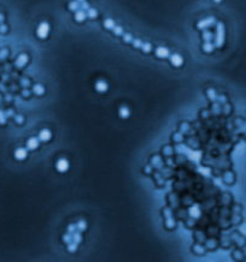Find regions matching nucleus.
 Returning <instances> with one entry per match:
<instances>
[{
	"label": "nucleus",
	"mask_w": 246,
	"mask_h": 262,
	"mask_svg": "<svg viewBox=\"0 0 246 262\" xmlns=\"http://www.w3.org/2000/svg\"><path fill=\"white\" fill-rule=\"evenodd\" d=\"M173 152V149H170V147H165V149H164V153L165 154H170Z\"/></svg>",
	"instance_id": "37998d69"
},
{
	"label": "nucleus",
	"mask_w": 246,
	"mask_h": 262,
	"mask_svg": "<svg viewBox=\"0 0 246 262\" xmlns=\"http://www.w3.org/2000/svg\"><path fill=\"white\" fill-rule=\"evenodd\" d=\"M190 214L193 218H199L200 216V208L198 206H192L190 208Z\"/></svg>",
	"instance_id": "dca6fc26"
},
{
	"label": "nucleus",
	"mask_w": 246,
	"mask_h": 262,
	"mask_svg": "<svg viewBox=\"0 0 246 262\" xmlns=\"http://www.w3.org/2000/svg\"><path fill=\"white\" fill-rule=\"evenodd\" d=\"M215 45L214 43H211V41H208V42H204V45H203V51L205 52V53H212L214 52V49H215Z\"/></svg>",
	"instance_id": "4468645a"
},
{
	"label": "nucleus",
	"mask_w": 246,
	"mask_h": 262,
	"mask_svg": "<svg viewBox=\"0 0 246 262\" xmlns=\"http://www.w3.org/2000/svg\"><path fill=\"white\" fill-rule=\"evenodd\" d=\"M81 240H82L81 231H78V232H76V231H75V232L73 233V242H75V243H77V244H80Z\"/></svg>",
	"instance_id": "a211bd4d"
},
{
	"label": "nucleus",
	"mask_w": 246,
	"mask_h": 262,
	"mask_svg": "<svg viewBox=\"0 0 246 262\" xmlns=\"http://www.w3.org/2000/svg\"><path fill=\"white\" fill-rule=\"evenodd\" d=\"M50 24H48L47 22H41L40 24H39L37 29H36V35L39 39H46L48 36V34H50Z\"/></svg>",
	"instance_id": "f03ea898"
},
{
	"label": "nucleus",
	"mask_w": 246,
	"mask_h": 262,
	"mask_svg": "<svg viewBox=\"0 0 246 262\" xmlns=\"http://www.w3.org/2000/svg\"><path fill=\"white\" fill-rule=\"evenodd\" d=\"M220 112H221V105L220 104H214V106H212V113L219 114Z\"/></svg>",
	"instance_id": "2f4dec72"
},
{
	"label": "nucleus",
	"mask_w": 246,
	"mask_h": 262,
	"mask_svg": "<svg viewBox=\"0 0 246 262\" xmlns=\"http://www.w3.org/2000/svg\"><path fill=\"white\" fill-rule=\"evenodd\" d=\"M224 180L227 183H232L233 180H234V176H233V173H230V172H227L224 174Z\"/></svg>",
	"instance_id": "7c9ffc66"
},
{
	"label": "nucleus",
	"mask_w": 246,
	"mask_h": 262,
	"mask_svg": "<svg viewBox=\"0 0 246 262\" xmlns=\"http://www.w3.org/2000/svg\"><path fill=\"white\" fill-rule=\"evenodd\" d=\"M169 60H170L171 65L175 66V67H180V66L183 64V58H182L180 54H178V53H173V54H170V55H169Z\"/></svg>",
	"instance_id": "20e7f679"
},
{
	"label": "nucleus",
	"mask_w": 246,
	"mask_h": 262,
	"mask_svg": "<svg viewBox=\"0 0 246 262\" xmlns=\"http://www.w3.org/2000/svg\"><path fill=\"white\" fill-rule=\"evenodd\" d=\"M122 37H123V41L124 42H127V43H132L133 42V36L130 35V34H127V33H123L122 34Z\"/></svg>",
	"instance_id": "b1692460"
},
{
	"label": "nucleus",
	"mask_w": 246,
	"mask_h": 262,
	"mask_svg": "<svg viewBox=\"0 0 246 262\" xmlns=\"http://www.w3.org/2000/svg\"><path fill=\"white\" fill-rule=\"evenodd\" d=\"M154 53H156V55L158 57V58H162V59H164V58H168L169 55H170V51L166 47H157L156 48V51H154Z\"/></svg>",
	"instance_id": "0eeeda50"
},
{
	"label": "nucleus",
	"mask_w": 246,
	"mask_h": 262,
	"mask_svg": "<svg viewBox=\"0 0 246 262\" xmlns=\"http://www.w3.org/2000/svg\"><path fill=\"white\" fill-rule=\"evenodd\" d=\"M194 251H195V253L198 254V255H203V254H204V249H203L202 247H199V245H195V247H194Z\"/></svg>",
	"instance_id": "c9c22d12"
},
{
	"label": "nucleus",
	"mask_w": 246,
	"mask_h": 262,
	"mask_svg": "<svg viewBox=\"0 0 246 262\" xmlns=\"http://www.w3.org/2000/svg\"><path fill=\"white\" fill-rule=\"evenodd\" d=\"M208 97L211 100V101H216V99H217V95H216V92L215 89H208Z\"/></svg>",
	"instance_id": "412c9836"
},
{
	"label": "nucleus",
	"mask_w": 246,
	"mask_h": 262,
	"mask_svg": "<svg viewBox=\"0 0 246 262\" xmlns=\"http://www.w3.org/2000/svg\"><path fill=\"white\" fill-rule=\"evenodd\" d=\"M3 22H4V16L0 13V23H3Z\"/></svg>",
	"instance_id": "a18cd8bd"
},
{
	"label": "nucleus",
	"mask_w": 246,
	"mask_h": 262,
	"mask_svg": "<svg viewBox=\"0 0 246 262\" xmlns=\"http://www.w3.org/2000/svg\"><path fill=\"white\" fill-rule=\"evenodd\" d=\"M226 39V30L223 23H217V29H216V37H215V46L220 48L224 43Z\"/></svg>",
	"instance_id": "f257e3e1"
},
{
	"label": "nucleus",
	"mask_w": 246,
	"mask_h": 262,
	"mask_svg": "<svg viewBox=\"0 0 246 262\" xmlns=\"http://www.w3.org/2000/svg\"><path fill=\"white\" fill-rule=\"evenodd\" d=\"M174 139L176 141V142H182L183 139V136H182V132H178L174 135Z\"/></svg>",
	"instance_id": "f704fd0d"
},
{
	"label": "nucleus",
	"mask_w": 246,
	"mask_h": 262,
	"mask_svg": "<svg viewBox=\"0 0 246 262\" xmlns=\"http://www.w3.org/2000/svg\"><path fill=\"white\" fill-rule=\"evenodd\" d=\"M80 7H81V5H80V3L77 1H71V3H69V10L70 11H74V12H76L77 10H80Z\"/></svg>",
	"instance_id": "f3484780"
},
{
	"label": "nucleus",
	"mask_w": 246,
	"mask_h": 262,
	"mask_svg": "<svg viewBox=\"0 0 246 262\" xmlns=\"http://www.w3.org/2000/svg\"><path fill=\"white\" fill-rule=\"evenodd\" d=\"M52 138V132L48 129H44L40 131V134H39V139L41 141V142H48Z\"/></svg>",
	"instance_id": "6e6552de"
},
{
	"label": "nucleus",
	"mask_w": 246,
	"mask_h": 262,
	"mask_svg": "<svg viewBox=\"0 0 246 262\" xmlns=\"http://www.w3.org/2000/svg\"><path fill=\"white\" fill-rule=\"evenodd\" d=\"M81 8L82 10H88V8H90V5H88V3L83 1V3H81Z\"/></svg>",
	"instance_id": "ea45409f"
},
{
	"label": "nucleus",
	"mask_w": 246,
	"mask_h": 262,
	"mask_svg": "<svg viewBox=\"0 0 246 262\" xmlns=\"http://www.w3.org/2000/svg\"><path fill=\"white\" fill-rule=\"evenodd\" d=\"M6 25H4V24H1L0 25V33H6Z\"/></svg>",
	"instance_id": "79ce46f5"
},
{
	"label": "nucleus",
	"mask_w": 246,
	"mask_h": 262,
	"mask_svg": "<svg viewBox=\"0 0 246 262\" xmlns=\"http://www.w3.org/2000/svg\"><path fill=\"white\" fill-rule=\"evenodd\" d=\"M28 155V149L27 148H17L15 150V159L18 161H23L27 159Z\"/></svg>",
	"instance_id": "423d86ee"
},
{
	"label": "nucleus",
	"mask_w": 246,
	"mask_h": 262,
	"mask_svg": "<svg viewBox=\"0 0 246 262\" xmlns=\"http://www.w3.org/2000/svg\"><path fill=\"white\" fill-rule=\"evenodd\" d=\"M6 55H7V51L6 49H1V51H0V59H5Z\"/></svg>",
	"instance_id": "4c0bfd02"
},
{
	"label": "nucleus",
	"mask_w": 246,
	"mask_h": 262,
	"mask_svg": "<svg viewBox=\"0 0 246 262\" xmlns=\"http://www.w3.org/2000/svg\"><path fill=\"white\" fill-rule=\"evenodd\" d=\"M212 37H214V36H212V34H211L210 32H204V33H203V39H204V41H205V42L211 41Z\"/></svg>",
	"instance_id": "c756f323"
},
{
	"label": "nucleus",
	"mask_w": 246,
	"mask_h": 262,
	"mask_svg": "<svg viewBox=\"0 0 246 262\" xmlns=\"http://www.w3.org/2000/svg\"><path fill=\"white\" fill-rule=\"evenodd\" d=\"M76 227H77L78 231H81V232H82V231H85V230L87 228V223H86L85 220H80V221H78V223L76 224Z\"/></svg>",
	"instance_id": "aec40b11"
},
{
	"label": "nucleus",
	"mask_w": 246,
	"mask_h": 262,
	"mask_svg": "<svg viewBox=\"0 0 246 262\" xmlns=\"http://www.w3.org/2000/svg\"><path fill=\"white\" fill-rule=\"evenodd\" d=\"M77 243H75V242H71V243H69L68 244V249H69V251H76L77 250Z\"/></svg>",
	"instance_id": "473e14b6"
},
{
	"label": "nucleus",
	"mask_w": 246,
	"mask_h": 262,
	"mask_svg": "<svg viewBox=\"0 0 246 262\" xmlns=\"http://www.w3.org/2000/svg\"><path fill=\"white\" fill-rule=\"evenodd\" d=\"M151 49H152L151 43H149V42H144L142 48H141V51H142V52H145V53H150V52H151Z\"/></svg>",
	"instance_id": "bb28decb"
},
{
	"label": "nucleus",
	"mask_w": 246,
	"mask_h": 262,
	"mask_svg": "<svg viewBox=\"0 0 246 262\" xmlns=\"http://www.w3.org/2000/svg\"><path fill=\"white\" fill-rule=\"evenodd\" d=\"M97 16H98V11L95 8H88L87 10V17H90V18H97Z\"/></svg>",
	"instance_id": "4be33fe9"
},
{
	"label": "nucleus",
	"mask_w": 246,
	"mask_h": 262,
	"mask_svg": "<svg viewBox=\"0 0 246 262\" xmlns=\"http://www.w3.org/2000/svg\"><path fill=\"white\" fill-rule=\"evenodd\" d=\"M33 93L35 95H44L45 94V87L42 84H35L33 87Z\"/></svg>",
	"instance_id": "2eb2a0df"
},
{
	"label": "nucleus",
	"mask_w": 246,
	"mask_h": 262,
	"mask_svg": "<svg viewBox=\"0 0 246 262\" xmlns=\"http://www.w3.org/2000/svg\"><path fill=\"white\" fill-rule=\"evenodd\" d=\"M39 142L40 139L37 137H30L27 141V149L28 150H35L36 148H39Z\"/></svg>",
	"instance_id": "1a4fd4ad"
},
{
	"label": "nucleus",
	"mask_w": 246,
	"mask_h": 262,
	"mask_svg": "<svg viewBox=\"0 0 246 262\" xmlns=\"http://www.w3.org/2000/svg\"><path fill=\"white\" fill-rule=\"evenodd\" d=\"M6 116H7V117H15L13 109H7V111H6Z\"/></svg>",
	"instance_id": "58836bf2"
},
{
	"label": "nucleus",
	"mask_w": 246,
	"mask_h": 262,
	"mask_svg": "<svg viewBox=\"0 0 246 262\" xmlns=\"http://www.w3.org/2000/svg\"><path fill=\"white\" fill-rule=\"evenodd\" d=\"M94 87H95V90H97L98 93H106L107 89H109V84H107L105 81H103V79L98 81Z\"/></svg>",
	"instance_id": "9d476101"
},
{
	"label": "nucleus",
	"mask_w": 246,
	"mask_h": 262,
	"mask_svg": "<svg viewBox=\"0 0 246 262\" xmlns=\"http://www.w3.org/2000/svg\"><path fill=\"white\" fill-rule=\"evenodd\" d=\"M118 114H120V117L122 119H127L128 117L130 116V111H129V108H128L127 106H121L120 109H118Z\"/></svg>",
	"instance_id": "ddd939ff"
},
{
	"label": "nucleus",
	"mask_w": 246,
	"mask_h": 262,
	"mask_svg": "<svg viewBox=\"0 0 246 262\" xmlns=\"http://www.w3.org/2000/svg\"><path fill=\"white\" fill-rule=\"evenodd\" d=\"M112 33H113L115 35H117V36H122V34H123V29H122L121 27H118V25H115V27L112 28Z\"/></svg>",
	"instance_id": "393cba45"
},
{
	"label": "nucleus",
	"mask_w": 246,
	"mask_h": 262,
	"mask_svg": "<svg viewBox=\"0 0 246 262\" xmlns=\"http://www.w3.org/2000/svg\"><path fill=\"white\" fill-rule=\"evenodd\" d=\"M103 24H104V27H105L106 29H109V30H112V28L116 25V24H115V22L112 21L111 18H107V19H105Z\"/></svg>",
	"instance_id": "6ab92c4d"
},
{
	"label": "nucleus",
	"mask_w": 246,
	"mask_h": 262,
	"mask_svg": "<svg viewBox=\"0 0 246 262\" xmlns=\"http://www.w3.org/2000/svg\"><path fill=\"white\" fill-rule=\"evenodd\" d=\"M28 55L27 54H21V55H18V58L16 59V62H15V65L17 66V67H23V66H25L27 65V63H28Z\"/></svg>",
	"instance_id": "9b49d317"
},
{
	"label": "nucleus",
	"mask_w": 246,
	"mask_h": 262,
	"mask_svg": "<svg viewBox=\"0 0 246 262\" xmlns=\"http://www.w3.org/2000/svg\"><path fill=\"white\" fill-rule=\"evenodd\" d=\"M78 3H83V1H86V0H77Z\"/></svg>",
	"instance_id": "de8ad7c7"
},
{
	"label": "nucleus",
	"mask_w": 246,
	"mask_h": 262,
	"mask_svg": "<svg viewBox=\"0 0 246 262\" xmlns=\"http://www.w3.org/2000/svg\"><path fill=\"white\" fill-rule=\"evenodd\" d=\"M7 116H6V112L4 109H0V124L1 125H4L5 123H6V120H7Z\"/></svg>",
	"instance_id": "5701e85b"
},
{
	"label": "nucleus",
	"mask_w": 246,
	"mask_h": 262,
	"mask_svg": "<svg viewBox=\"0 0 246 262\" xmlns=\"http://www.w3.org/2000/svg\"><path fill=\"white\" fill-rule=\"evenodd\" d=\"M22 94H23V95H24V96H29V94H30V93H29V92H28V90H27V89H24V90H23V93H22Z\"/></svg>",
	"instance_id": "c03bdc74"
},
{
	"label": "nucleus",
	"mask_w": 246,
	"mask_h": 262,
	"mask_svg": "<svg viewBox=\"0 0 246 262\" xmlns=\"http://www.w3.org/2000/svg\"><path fill=\"white\" fill-rule=\"evenodd\" d=\"M86 17H87V12H85V10H82V8L77 10L75 12V21H77V22H83Z\"/></svg>",
	"instance_id": "f8f14e48"
},
{
	"label": "nucleus",
	"mask_w": 246,
	"mask_h": 262,
	"mask_svg": "<svg viewBox=\"0 0 246 262\" xmlns=\"http://www.w3.org/2000/svg\"><path fill=\"white\" fill-rule=\"evenodd\" d=\"M76 228H77V227H76V225L71 224L70 226H69V227H68V232H70V233H74V232H75V231H76Z\"/></svg>",
	"instance_id": "e433bc0d"
},
{
	"label": "nucleus",
	"mask_w": 246,
	"mask_h": 262,
	"mask_svg": "<svg viewBox=\"0 0 246 262\" xmlns=\"http://www.w3.org/2000/svg\"><path fill=\"white\" fill-rule=\"evenodd\" d=\"M63 240H64V243H65V244L71 243V242H73V233H70V232L65 233L64 237H63Z\"/></svg>",
	"instance_id": "a878e982"
},
{
	"label": "nucleus",
	"mask_w": 246,
	"mask_h": 262,
	"mask_svg": "<svg viewBox=\"0 0 246 262\" xmlns=\"http://www.w3.org/2000/svg\"><path fill=\"white\" fill-rule=\"evenodd\" d=\"M190 159L191 160H194V161H198L199 158H200V153L199 152H190Z\"/></svg>",
	"instance_id": "cd10ccee"
},
{
	"label": "nucleus",
	"mask_w": 246,
	"mask_h": 262,
	"mask_svg": "<svg viewBox=\"0 0 246 262\" xmlns=\"http://www.w3.org/2000/svg\"><path fill=\"white\" fill-rule=\"evenodd\" d=\"M15 122H16L17 124H23V123H24V117L21 116V114L15 116Z\"/></svg>",
	"instance_id": "72a5a7b5"
},
{
	"label": "nucleus",
	"mask_w": 246,
	"mask_h": 262,
	"mask_svg": "<svg viewBox=\"0 0 246 262\" xmlns=\"http://www.w3.org/2000/svg\"><path fill=\"white\" fill-rule=\"evenodd\" d=\"M21 84H22L23 87H28V85H29V81H28L27 78H23V79H22V82H21Z\"/></svg>",
	"instance_id": "a19ab883"
},
{
	"label": "nucleus",
	"mask_w": 246,
	"mask_h": 262,
	"mask_svg": "<svg viewBox=\"0 0 246 262\" xmlns=\"http://www.w3.org/2000/svg\"><path fill=\"white\" fill-rule=\"evenodd\" d=\"M69 166H70V164H69V161L66 159H59L57 161L56 164V168L58 172H66V171L69 170Z\"/></svg>",
	"instance_id": "39448f33"
},
{
	"label": "nucleus",
	"mask_w": 246,
	"mask_h": 262,
	"mask_svg": "<svg viewBox=\"0 0 246 262\" xmlns=\"http://www.w3.org/2000/svg\"><path fill=\"white\" fill-rule=\"evenodd\" d=\"M216 23V19L215 17H209V18H205V19H202V21H199L198 23H197V28L198 29H206L209 28L211 25H214Z\"/></svg>",
	"instance_id": "7ed1b4c3"
},
{
	"label": "nucleus",
	"mask_w": 246,
	"mask_h": 262,
	"mask_svg": "<svg viewBox=\"0 0 246 262\" xmlns=\"http://www.w3.org/2000/svg\"><path fill=\"white\" fill-rule=\"evenodd\" d=\"M165 225H166V227H168V228H173V227H175V221L170 216H166Z\"/></svg>",
	"instance_id": "c85d7f7f"
},
{
	"label": "nucleus",
	"mask_w": 246,
	"mask_h": 262,
	"mask_svg": "<svg viewBox=\"0 0 246 262\" xmlns=\"http://www.w3.org/2000/svg\"><path fill=\"white\" fill-rule=\"evenodd\" d=\"M215 3H220V1H222V0H214Z\"/></svg>",
	"instance_id": "49530a36"
}]
</instances>
